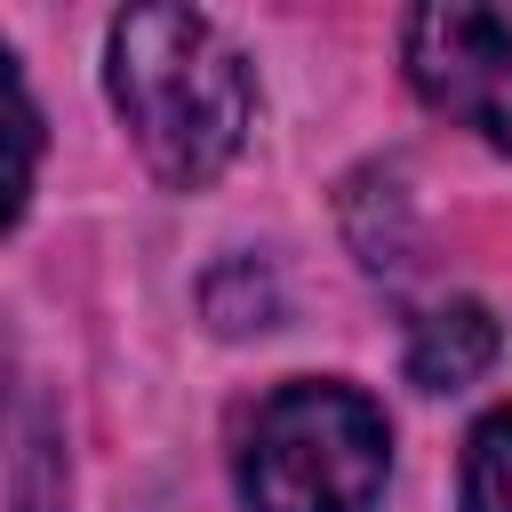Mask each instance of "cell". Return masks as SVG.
<instances>
[{"mask_svg":"<svg viewBox=\"0 0 512 512\" xmlns=\"http://www.w3.org/2000/svg\"><path fill=\"white\" fill-rule=\"evenodd\" d=\"M464 512H512V408L480 416L464 440Z\"/></svg>","mask_w":512,"mask_h":512,"instance_id":"52a82bcc","label":"cell"},{"mask_svg":"<svg viewBox=\"0 0 512 512\" xmlns=\"http://www.w3.org/2000/svg\"><path fill=\"white\" fill-rule=\"evenodd\" d=\"M272 280H264V264H224L216 280H208V320L224 328V336H240V328H272Z\"/></svg>","mask_w":512,"mask_h":512,"instance_id":"ba28073f","label":"cell"},{"mask_svg":"<svg viewBox=\"0 0 512 512\" xmlns=\"http://www.w3.org/2000/svg\"><path fill=\"white\" fill-rule=\"evenodd\" d=\"M32 168H40V112H32V96H24L16 56L0 48V224H16V216H24Z\"/></svg>","mask_w":512,"mask_h":512,"instance_id":"8992f818","label":"cell"},{"mask_svg":"<svg viewBox=\"0 0 512 512\" xmlns=\"http://www.w3.org/2000/svg\"><path fill=\"white\" fill-rule=\"evenodd\" d=\"M408 80L416 96L512 152V0H448L408 16Z\"/></svg>","mask_w":512,"mask_h":512,"instance_id":"3957f363","label":"cell"},{"mask_svg":"<svg viewBox=\"0 0 512 512\" xmlns=\"http://www.w3.org/2000/svg\"><path fill=\"white\" fill-rule=\"evenodd\" d=\"M112 104L160 184L200 192L248 136V64L200 8L112 16Z\"/></svg>","mask_w":512,"mask_h":512,"instance_id":"6da1fadb","label":"cell"},{"mask_svg":"<svg viewBox=\"0 0 512 512\" xmlns=\"http://www.w3.org/2000/svg\"><path fill=\"white\" fill-rule=\"evenodd\" d=\"M496 352H504L496 312L472 304V296H456V304H440V312L416 320V336H408V384L416 392H464L472 376L496 368Z\"/></svg>","mask_w":512,"mask_h":512,"instance_id":"277c9868","label":"cell"},{"mask_svg":"<svg viewBox=\"0 0 512 512\" xmlns=\"http://www.w3.org/2000/svg\"><path fill=\"white\" fill-rule=\"evenodd\" d=\"M384 472V408L352 384H280L240 432V496L256 512H368Z\"/></svg>","mask_w":512,"mask_h":512,"instance_id":"7a4b0ae2","label":"cell"},{"mask_svg":"<svg viewBox=\"0 0 512 512\" xmlns=\"http://www.w3.org/2000/svg\"><path fill=\"white\" fill-rule=\"evenodd\" d=\"M64 496V456L48 432V408L0 376V504L8 512H56Z\"/></svg>","mask_w":512,"mask_h":512,"instance_id":"5b68a950","label":"cell"}]
</instances>
